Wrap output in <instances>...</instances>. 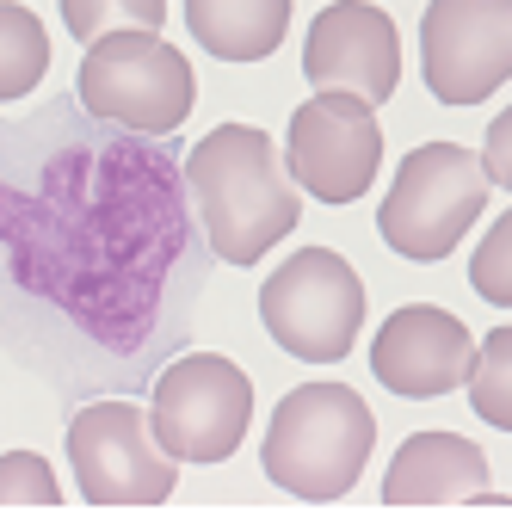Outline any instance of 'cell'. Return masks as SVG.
I'll list each match as a JSON object with an SVG mask.
<instances>
[{"instance_id": "cell-9", "label": "cell", "mask_w": 512, "mask_h": 512, "mask_svg": "<svg viewBox=\"0 0 512 512\" xmlns=\"http://www.w3.org/2000/svg\"><path fill=\"white\" fill-rule=\"evenodd\" d=\"M420 62L438 105H482L512 81V0H432Z\"/></svg>"}, {"instance_id": "cell-5", "label": "cell", "mask_w": 512, "mask_h": 512, "mask_svg": "<svg viewBox=\"0 0 512 512\" xmlns=\"http://www.w3.org/2000/svg\"><path fill=\"white\" fill-rule=\"evenodd\" d=\"M266 334L303 364H340L364 327V278L334 247H297L260 284Z\"/></svg>"}, {"instance_id": "cell-12", "label": "cell", "mask_w": 512, "mask_h": 512, "mask_svg": "<svg viewBox=\"0 0 512 512\" xmlns=\"http://www.w3.org/2000/svg\"><path fill=\"white\" fill-rule=\"evenodd\" d=\"M383 500L395 506H451V500H494L488 457L457 432H414L395 445V463L383 475Z\"/></svg>"}, {"instance_id": "cell-17", "label": "cell", "mask_w": 512, "mask_h": 512, "mask_svg": "<svg viewBox=\"0 0 512 512\" xmlns=\"http://www.w3.org/2000/svg\"><path fill=\"white\" fill-rule=\"evenodd\" d=\"M469 284H475V297H482V303L512 309V210H500L494 229L482 235V247H475Z\"/></svg>"}, {"instance_id": "cell-3", "label": "cell", "mask_w": 512, "mask_h": 512, "mask_svg": "<svg viewBox=\"0 0 512 512\" xmlns=\"http://www.w3.org/2000/svg\"><path fill=\"white\" fill-rule=\"evenodd\" d=\"M75 93L99 124L136 136H173L198 105V75L161 31H105L81 56Z\"/></svg>"}, {"instance_id": "cell-14", "label": "cell", "mask_w": 512, "mask_h": 512, "mask_svg": "<svg viewBox=\"0 0 512 512\" xmlns=\"http://www.w3.org/2000/svg\"><path fill=\"white\" fill-rule=\"evenodd\" d=\"M44 75H50V31H44V19L31 7H19V0H0V105L38 93Z\"/></svg>"}, {"instance_id": "cell-13", "label": "cell", "mask_w": 512, "mask_h": 512, "mask_svg": "<svg viewBox=\"0 0 512 512\" xmlns=\"http://www.w3.org/2000/svg\"><path fill=\"white\" fill-rule=\"evenodd\" d=\"M186 25L216 62H266L290 31V0H186Z\"/></svg>"}, {"instance_id": "cell-8", "label": "cell", "mask_w": 512, "mask_h": 512, "mask_svg": "<svg viewBox=\"0 0 512 512\" xmlns=\"http://www.w3.org/2000/svg\"><path fill=\"white\" fill-rule=\"evenodd\" d=\"M383 167V130L377 105H364L352 93H315L290 112L284 130V173L297 179V192L315 204H352L371 192V179Z\"/></svg>"}, {"instance_id": "cell-15", "label": "cell", "mask_w": 512, "mask_h": 512, "mask_svg": "<svg viewBox=\"0 0 512 512\" xmlns=\"http://www.w3.org/2000/svg\"><path fill=\"white\" fill-rule=\"evenodd\" d=\"M469 408H475V420H488L494 432H512V327H494V334L475 346Z\"/></svg>"}, {"instance_id": "cell-16", "label": "cell", "mask_w": 512, "mask_h": 512, "mask_svg": "<svg viewBox=\"0 0 512 512\" xmlns=\"http://www.w3.org/2000/svg\"><path fill=\"white\" fill-rule=\"evenodd\" d=\"M167 0H62V25L81 44L105 38V31H161Z\"/></svg>"}, {"instance_id": "cell-19", "label": "cell", "mask_w": 512, "mask_h": 512, "mask_svg": "<svg viewBox=\"0 0 512 512\" xmlns=\"http://www.w3.org/2000/svg\"><path fill=\"white\" fill-rule=\"evenodd\" d=\"M482 173H488V186L512 192V105L488 124V142H482Z\"/></svg>"}, {"instance_id": "cell-4", "label": "cell", "mask_w": 512, "mask_h": 512, "mask_svg": "<svg viewBox=\"0 0 512 512\" xmlns=\"http://www.w3.org/2000/svg\"><path fill=\"white\" fill-rule=\"evenodd\" d=\"M488 210V173L482 155L463 142H426L395 167V186L377 210V235L414 266H438L445 253L475 229Z\"/></svg>"}, {"instance_id": "cell-18", "label": "cell", "mask_w": 512, "mask_h": 512, "mask_svg": "<svg viewBox=\"0 0 512 512\" xmlns=\"http://www.w3.org/2000/svg\"><path fill=\"white\" fill-rule=\"evenodd\" d=\"M62 488L38 451H7L0 457V506H56Z\"/></svg>"}, {"instance_id": "cell-6", "label": "cell", "mask_w": 512, "mask_h": 512, "mask_svg": "<svg viewBox=\"0 0 512 512\" xmlns=\"http://www.w3.org/2000/svg\"><path fill=\"white\" fill-rule=\"evenodd\" d=\"M253 420V383L223 352H186L155 377L149 426L173 463H229Z\"/></svg>"}, {"instance_id": "cell-7", "label": "cell", "mask_w": 512, "mask_h": 512, "mask_svg": "<svg viewBox=\"0 0 512 512\" xmlns=\"http://www.w3.org/2000/svg\"><path fill=\"white\" fill-rule=\"evenodd\" d=\"M68 463H75L81 500L93 506H155L173 494L179 475L149 426V408L136 401H87L68 420Z\"/></svg>"}, {"instance_id": "cell-2", "label": "cell", "mask_w": 512, "mask_h": 512, "mask_svg": "<svg viewBox=\"0 0 512 512\" xmlns=\"http://www.w3.org/2000/svg\"><path fill=\"white\" fill-rule=\"evenodd\" d=\"M377 445V420L364 395L346 383H303L278 401L266 426L260 463L266 475L297 500H340L358 488L364 463Z\"/></svg>"}, {"instance_id": "cell-1", "label": "cell", "mask_w": 512, "mask_h": 512, "mask_svg": "<svg viewBox=\"0 0 512 512\" xmlns=\"http://www.w3.org/2000/svg\"><path fill=\"white\" fill-rule=\"evenodd\" d=\"M186 186L204 216V241L223 266H260L297 229V179L260 124H216L186 155Z\"/></svg>"}, {"instance_id": "cell-11", "label": "cell", "mask_w": 512, "mask_h": 512, "mask_svg": "<svg viewBox=\"0 0 512 512\" xmlns=\"http://www.w3.org/2000/svg\"><path fill=\"white\" fill-rule=\"evenodd\" d=\"M469 364H475V334L438 303L395 309L371 340V371L401 401H438V395L463 389Z\"/></svg>"}, {"instance_id": "cell-10", "label": "cell", "mask_w": 512, "mask_h": 512, "mask_svg": "<svg viewBox=\"0 0 512 512\" xmlns=\"http://www.w3.org/2000/svg\"><path fill=\"white\" fill-rule=\"evenodd\" d=\"M303 81L315 93H352L383 105L401 87V31L371 0H334L321 7L303 38Z\"/></svg>"}]
</instances>
